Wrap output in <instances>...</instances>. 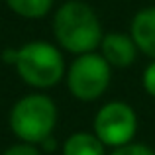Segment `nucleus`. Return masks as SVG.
Instances as JSON below:
<instances>
[{
	"mask_svg": "<svg viewBox=\"0 0 155 155\" xmlns=\"http://www.w3.org/2000/svg\"><path fill=\"white\" fill-rule=\"evenodd\" d=\"M53 35L57 45L73 55L92 53L104 38L96 12L83 0H67L53 14Z\"/></svg>",
	"mask_w": 155,
	"mask_h": 155,
	"instance_id": "nucleus-1",
	"label": "nucleus"
},
{
	"mask_svg": "<svg viewBox=\"0 0 155 155\" xmlns=\"http://www.w3.org/2000/svg\"><path fill=\"white\" fill-rule=\"evenodd\" d=\"M14 69L20 79L35 91L57 87L67 73L63 49L43 39H34L18 47Z\"/></svg>",
	"mask_w": 155,
	"mask_h": 155,
	"instance_id": "nucleus-2",
	"label": "nucleus"
},
{
	"mask_svg": "<svg viewBox=\"0 0 155 155\" xmlns=\"http://www.w3.org/2000/svg\"><path fill=\"white\" fill-rule=\"evenodd\" d=\"M57 104L43 92H31L16 100L10 108L8 124L20 141L39 145L43 140L53 136L57 126Z\"/></svg>",
	"mask_w": 155,
	"mask_h": 155,
	"instance_id": "nucleus-3",
	"label": "nucleus"
},
{
	"mask_svg": "<svg viewBox=\"0 0 155 155\" xmlns=\"http://www.w3.org/2000/svg\"><path fill=\"white\" fill-rule=\"evenodd\" d=\"M65 81L71 96L81 102H94L106 94L112 83V67L96 51L77 55L67 67Z\"/></svg>",
	"mask_w": 155,
	"mask_h": 155,
	"instance_id": "nucleus-4",
	"label": "nucleus"
},
{
	"mask_svg": "<svg viewBox=\"0 0 155 155\" xmlns=\"http://www.w3.org/2000/svg\"><path fill=\"white\" fill-rule=\"evenodd\" d=\"M92 132L106 147H122L134 141L137 134V114L124 100H112L94 114Z\"/></svg>",
	"mask_w": 155,
	"mask_h": 155,
	"instance_id": "nucleus-5",
	"label": "nucleus"
},
{
	"mask_svg": "<svg viewBox=\"0 0 155 155\" xmlns=\"http://www.w3.org/2000/svg\"><path fill=\"white\" fill-rule=\"evenodd\" d=\"M98 49H100V55L108 61L110 67H116V69H126L130 65H134L137 59V53H140L132 35L124 34V31L104 34Z\"/></svg>",
	"mask_w": 155,
	"mask_h": 155,
	"instance_id": "nucleus-6",
	"label": "nucleus"
},
{
	"mask_svg": "<svg viewBox=\"0 0 155 155\" xmlns=\"http://www.w3.org/2000/svg\"><path fill=\"white\" fill-rule=\"evenodd\" d=\"M130 35L140 53L155 61V6H147L136 12L130 24Z\"/></svg>",
	"mask_w": 155,
	"mask_h": 155,
	"instance_id": "nucleus-7",
	"label": "nucleus"
},
{
	"mask_svg": "<svg viewBox=\"0 0 155 155\" xmlns=\"http://www.w3.org/2000/svg\"><path fill=\"white\" fill-rule=\"evenodd\" d=\"M61 155H106V145L94 132H75L65 140Z\"/></svg>",
	"mask_w": 155,
	"mask_h": 155,
	"instance_id": "nucleus-8",
	"label": "nucleus"
},
{
	"mask_svg": "<svg viewBox=\"0 0 155 155\" xmlns=\"http://www.w3.org/2000/svg\"><path fill=\"white\" fill-rule=\"evenodd\" d=\"M10 12L24 20H41L51 12L55 0H4Z\"/></svg>",
	"mask_w": 155,
	"mask_h": 155,
	"instance_id": "nucleus-9",
	"label": "nucleus"
},
{
	"mask_svg": "<svg viewBox=\"0 0 155 155\" xmlns=\"http://www.w3.org/2000/svg\"><path fill=\"white\" fill-rule=\"evenodd\" d=\"M110 155H155V149H151L145 143H136V141H132V143H128V145L112 149Z\"/></svg>",
	"mask_w": 155,
	"mask_h": 155,
	"instance_id": "nucleus-10",
	"label": "nucleus"
},
{
	"mask_svg": "<svg viewBox=\"0 0 155 155\" xmlns=\"http://www.w3.org/2000/svg\"><path fill=\"white\" fill-rule=\"evenodd\" d=\"M2 155H41V149H39V145L26 143V141H18V143L10 145Z\"/></svg>",
	"mask_w": 155,
	"mask_h": 155,
	"instance_id": "nucleus-11",
	"label": "nucleus"
},
{
	"mask_svg": "<svg viewBox=\"0 0 155 155\" xmlns=\"http://www.w3.org/2000/svg\"><path fill=\"white\" fill-rule=\"evenodd\" d=\"M141 84H143V91L155 98V61H151L145 67L143 75H141Z\"/></svg>",
	"mask_w": 155,
	"mask_h": 155,
	"instance_id": "nucleus-12",
	"label": "nucleus"
}]
</instances>
